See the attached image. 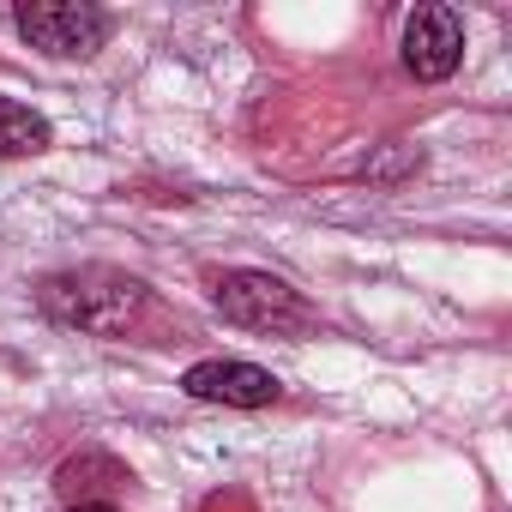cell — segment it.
Here are the masks:
<instances>
[{
	"mask_svg": "<svg viewBox=\"0 0 512 512\" xmlns=\"http://www.w3.org/2000/svg\"><path fill=\"white\" fill-rule=\"evenodd\" d=\"M37 308L55 326L91 332V338H121L139 314H145V284L115 272V266H79V272H55L37 284Z\"/></svg>",
	"mask_w": 512,
	"mask_h": 512,
	"instance_id": "1",
	"label": "cell"
},
{
	"mask_svg": "<svg viewBox=\"0 0 512 512\" xmlns=\"http://www.w3.org/2000/svg\"><path fill=\"white\" fill-rule=\"evenodd\" d=\"M211 302L229 326L260 332V338H296L314 326V308L272 272H223L211 284Z\"/></svg>",
	"mask_w": 512,
	"mask_h": 512,
	"instance_id": "2",
	"label": "cell"
},
{
	"mask_svg": "<svg viewBox=\"0 0 512 512\" xmlns=\"http://www.w3.org/2000/svg\"><path fill=\"white\" fill-rule=\"evenodd\" d=\"M13 25H19V37L31 49L61 55V61L91 55L109 37V13L103 7H85V0H25V7L13 13Z\"/></svg>",
	"mask_w": 512,
	"mask_h": 512,
	"instance_id": "3",
	"label": "cell"
},
{
	"mask_svg": "<svg viewBox=\"0 0 512 512\" xmlns=\"http://www.w3.org/2000/svg\"><path fill=\"white\" fill-rule=\"evenodd\" d=\"M458 61H464V19L452 7H416L404 19V67L422 85H440L458 73Z\"/></svg>",
	"mask_w": 512,
	"mask_h": 512,
	"instance_id": "4",
	"label": "cell"
},
{
	"mask_svg": "<svg viewBox=\"0 0 512 512\" xmlns=\"http://www.w3.org/2000/svg\"><path fill=\"white\" fill-rule=\"evenodd\" d=\"M181 392L199 398V404H229V410H260V404H278V374L253 368V362H193L181 374Z\"/></svg>",
	"mask_w": 512,
	"mask_h": 512,
	"instance_id": "5",
	"label": "cell"
},
{
	"mask_svg": "<svg viewBox=\"0 0 512 512\" xmlns=\"http://www.w3.org/2000/svg\"><path fill=\"white\" fill-rule=\"evenodd\" d=\"M49 145H55V127H49L31 103L0 97V157H37V151H49Z\"/></svg>",
	"mask_w": 512,
	"mask_h": 512,
	"instance_id": "6",
	"label": "cell"
},
{
	"mask_svg": "<svg viewBox=\"0 0 512 512\" xmlns=\"http://www.w3.org/2000/svg\"><path fill=\"white\" fill-rule=\"evenodd\" d=\"M73 512H115V506H103V500H79Z\"/></svg>",
	"mask_w": 512,
	"mask_h": 512,
	"instance_id": "7",
	"label": "cell"
}]
</instances>
